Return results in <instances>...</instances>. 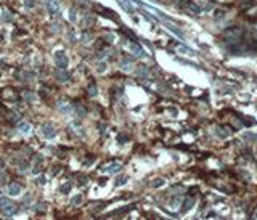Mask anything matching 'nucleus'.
Here are the masks:
<instances>
[{
    "label": "nucleus",
    "mask_w": 257,
    "mask_h": 220,
    "mask_svg": "<svg viewBox=\"0 0 257 220\" xmlns=\"http://www.w3.org/2000/svg\"><path fill=\"white\" fill-rule=\"evenodd\" d=\"M0 210L3 215H13L16 212V206L8 198H0Z\"/></svg>",
    "instance_id": "nucleus-1"
},
{
    "label": "nucleus",
    "mask_w": 257,
    "mask_h": 220,
    "mask_svg": "<svg viewBox=\"0 0 257 220\" xmlns=\"http://www.w3.org/2000/svg\"><path fill=\"white\" fill-rule=\"evenodd\" d=\"M55 63H56V68L58 69H64L66 71L68 66H69V58L66 56L64 50H58L55 53Z\"/></svg>",
    "instance_id": "nucleus-2"
},
{
    "label": "nucleus",
    "mask_w": 257,
    "mask_h": 220,
    "mask_svg": "<svg viewBox=\"0 0 257 220\" xmlns=\"http://www.w3.org/2000/svg\"><path fill=\"white\" fill-rule=\"evenodd\" d=\"M241 35H243V29L238 26H231L230 29L225 31V39L231 42H236L238 39H241Z\"/></svg>",
    "instance_id": "nucleus-3"
},
{
    "label": "nucleus",
    "mask_w": 257,
    "mask_h": 220,
    "mask_svg": "<svg viewBox=\"0 0 257 220\" xmlns=\"http://www.w3.org/2000/svg\"><path fill=\"white\" fill-rule=\"evenodd\" d=\"M182 6H183V8H187L191 15H199V13H201V8H199V6L193 2V0H185V2L182 3Z\"/></svg>",
    "instance_id": "nucleus-4"
},
{
    "label": "nucleus",
    "mask_w": 257,
    "mask_h": 220,
    "mask_svg": "<svg viewBox=\"0 0 257 220\" xmlns=\"http://www.w3.org/2000/svg\"><path fill=\"white\" fill-rule=\"evenodd\" d=\"M42 133H44V137L48 138V140H52V138L56 137V130L50 124H44V125H42Z\"/></svg>",
    "instance_id": "nucleus-5"
},
{
    "label": "nucleus",
    "mask_w": 257,
    "mask_h": 220,
    "mask_svg": "<svg viewBox=\"0 0 257 220\" xmlns=\"http://www.w3.org/2000/svg\"><path fill=\"white\" fill-rule=\"evenodd\" d=\"M55 79L58 81L60 84H64V82L69 81V74H68L64 69H58V71L55 73Z\"/></svg>",
    "instance_id": "nucleus-6"
},
{
    "label": "nucleus",
    "mask_w": 257,
    "mask_h": 220,
    "mask_svg": "<svg viewBox=\"0 0 257 220\" xmlns=\"http://www.w3.org/2000/svg\"><path fill=\"white\" fill-rule=\"evenodd\" d=\"M122 170V162H111V164H108V167H106V172H109V174H117Z\"/></svg>",
    "instance_id": "nucleus-7"
},
{
    "label": "nucleus",
    "mask_w": 257,
    "mask_h": 220,
    "mask_svg": "<svg viewBox=\"0 0 257 220\" xmlns=\"http://www.w3.org/2000/svg\"><path fill=\"white\" fill-rule=\"evenodd\" d=\"M21 185L19 183H10L8 185V193L11 194V196H18V194H21Z\"/></svg>",
    "instance_id": "nucleus-8"
},
{
    "label": "nucleus",
    "mask_w": 257,
    "mask_h": 220,
    "mask_svg": "<svg viewBox=\"0 0 257 220\" xmlns=\"http://www.w3.org/2000/svg\"><path fill=\"white\" fill-rule=\"evenodd\" d=\"M130 50H132V53L135 55V56H143L145 53H143V48H141L138 44H135V42H130Z\"/></svg>",
    "instance_id": "nucleus-9"
},
{
    "label": "nucleus",
    "mask_w": 257,
    "mask_h": 220,
    "mask_svg": "<svg viewBox=\"0 0 257 220\" xmlns=\"http://www.w3.org/2000/svg\"><path fill=\"white\" fill-rule=\"evenodd\" d=\"M73 111H74V106L73 104H63L60 103V112L64 116H69V114H73Z\"/></svg>",
    "instance_id": "nucleus-10"
},
{
    "label": "nucleus",
    "mask_w": 257,
    "mask_h": 220,
    "mask_svg": "<svg viewBox=\"0 0 257 220\" xmlns=\"http://www.w3.org/2000/svg\"><path fill=\"white\" fill-rule=\"evenodd\" d=\"M45 6L52 13H56V10H58V3H56V0H45Z\"/></svg>",
    "instance_id": "nucleus-11"
},
{
    "label": "nucleus",
    "mask_w": 257,
    "mask_h": 220,
    "mask_svg": "<svg viewBox=\"0 0 257 220\" xmlns=\"http://www.w3.org/2000/svg\"><path fill=\"white\" fill-rule=\"evenodd\" d=\"M121 69L128 73V71H132V60H122L121 61Z\"/></svg>",
    "instance_id": "nucleus-12"
},
{
    "label": "nucleus",
    "mask_w": 257,
    "mask_h": 220,
    "mask_svg": "<svg viewBox=\"0 0 257 220\" xmlns=\"http://www.w3.org/2000/svg\"><path fill=\"white\" fill-rule=\"evenodd\" d=\"M87 90H89V95H90V96H97V95H98V88H97V84H95V82H90Z\"/></svg>",
    "instance_id": "nucleus-13"
},
{
    "label": "nucleus",
    "mask_w": 257,
    "mask_h": 220,
    "mask_svg": "<svg viewBox=\"0 0 257 220\" xmlns=\"http://www.w3.org/2000/svg\"><path fill=\"white\" fill-rule=\"evenodd\" d=\"M92 37H93V35H92V32H90V31H84V32H82V35H81V40L84 42V44H89V42L92 40Z\"/></svg>",
    "instance_id": "nucleus-14"
},
{
    "label": "nucleus",
    "mask_w": 257,
    "mask_h": 220,
    "mask_svg": "<svg viewBox=\"0 0 257 220\" xmlns=\"http://www.w3.org/2000/svg\"><path fill=\"white\" fill-rule=\"evenodd\" d=\"M74 111H76V116L77 117H84L85 116V108L82 104H76L74 106Z\"/></svg>",
    "instance_id": "nucleus-15"
},
{
    "label": "nucleus",
    "mask_w": 257,
    "mask_h": 220,
    "mask_svg": "<svg viewBox=\"0 0 257 220\" xmlns=\"http://www.w3.org/2000/svg\"><path fill=\"white\" fill-rule=\"evenodd\" d=\"M18 129H19L21 133H29V132H31V125L27 124V122H23V124H19Z\"/></svg>",
    "instance_id": "nucleus-16"
},
{
    "label": "nucleus",
    "mask_w": 257,
    "mask_h": 220,
    "mask_svg": "<svg viewBox=\"0 0 257 220\" xmlns=\"http://www.w3.org/2000/svg\"><path fill=\"white\" fill-rule=\"evenodd\" d=\"M106 68H108V66H106V63H105V61H100V63H98V66H97L98 74H103L105 71H106Z\"/></svg>",
    "instance_id": "nucleus-17"
},
{
    "label": "nucleus",
    "mask_w": 257,
    "mask_h": 220,
    "mask_svg": "<svg viewBox=\"0 0 257 220\" xmlns=\"http://www.w3.org/2000/svg\"><path fill=\"white\" fill-rule=\"evenodd\" d=\"M71 191V183H66V185H63V187H60V193H63V194H66V193H69Z\"/></svg>",
    "instance_id": "nucleus-18"
},
{
    "label": "nucleus",
    "mask_w": 257,
    "mask_h": 220,
    "mask_svg": "<svg viewBox=\"0 0 257 220\" xmlns=\"http://www.w3.org/2000/svg\"><path fill=\"white\" fill-rule=\"evenodd\" d=\"M24 5H26V8L32 10L34 6H35V0H24Z\"/></svg>",
    "instance_id": "nucleus-19"
},
{
    "label": "nucleus",
    "mask_w": 257,
    "mask_h": 220,
    "mask_svg": "<svg viewBox=\"0 0 257 220\" xmlns=\"http://www.w3.org/2000/svg\"><path fill=\"white\" fill-rule=\"evenodd\" d=\"M146 74H148V68H145V66H143V68H140V69L137 71V76H141V77H145Z\"/></svg>",
    "instance_id": "nucleus-20"
},
{
    "label": "nucleus",
    "mask_w": 257,
    "mask_h": 220,
    "mask_svg": "<svg viewBox=\"0 0 257 220\" xmlns=\"http://www.w3.org/2000/svg\"><path fill=\"white\" fill-rule=\"evenodd\" d=\"M81 202H82V196H81V194H77V196L73 198V204H74V206H79Z\"/></svg>",
    "instance_id": "nucleus-21"
},
{
    "label": "nucleus",
    "mask_w": 257,
    "mask_h": 220,
    "mask_svg": "<svg viewBox=\"0 0 257 220\" xmlns=\"http://www.w3.org/2000/svg\"><path fill=\"white\" fill-rule=\"evenodd\" d=\"M24 98L27 101H32L34 100V93H31V92H24Z\"/></svg>",
    "instance_id": "nucleus-22"
},
{
    "label": "nucleus",
    "mask_w": 257,
    "mask_h": 220,
    "mask_svg": "<svg viewBox=\"0 0 257 220\" xmlns=\"http://www.w3.org/2000/svg\"><path fill=\"white\" fill-rule=\"evenodd\" d=\"M35 210H47V204L45 202H39L37 207H35Z\"/></svg>",
    "instance_id": "nucleus-23"
},
{
    "label": "nucleus",
    "mask_w": 257,
    "mask_h": 220,
    "mask_svg": "<svg viewBox=\"0 0 257 220\" xmlns=\"http://www.w3.org/2000/svg\"><path fill=\"white\" fill-rule=\"evenodd\" d=\"M125 182H127V179H125V177H119V179H117V182H116V185H117V187H121V185H124Z\"/></svg>",
    "instance_id": "nucleus-24"
},
{
    "label": "nucleus",
    "mask_w": 257,
    "mask_h": 220,
    "mask_svg": "<svg viewBox=\"0 0 257 220\" xmlns=\"http://www.w3.org/2000/svg\"><path fill=\"white\" fill-rule=\"evenodd\" d=\"M69 19L76 21V10H69Z\"/></svg>",
    "instance_id": "nucleus-25"
},
{
    "label": "nucleus",
    "mask_w": 257,
    "mask_h": 220,
    "mask_svg": "<svg viewBox=\"0 0 257 220\" xmlns=\"http://www.w3.org/2000/svg\"><path fill=\"white\" fill-rule=\"evenodd\" d=\"M117 140H119V143H121V145H122V143H125V140H127V137H125V135H119V137H117Z\"/></svg>",
    "instance_id": "nucleus-26"
},
{
    "label": "nucleus",
    "mask_w": 257,
    "mask_h": 220,
    "mask_svg": "<svg viewBox=\"0 0 257 220\" xmlns=\"http://www.w3.org/2000/svg\"><path fill=\"white\" fill-rule=\"evenodd\" d=\"M105 132H106V124H100V133L103 135Z\"/></svg>",
    "instance_id": "nucleus-27"
},
{
    "label": "nucleus",
    "mask_w": 257,
    "mask_h": 220,
    "mask_svg": "<svg viewBox=\"0 0 257 220\" xmlns=\"http://www.w3.org/2000/svg\"><path fill=\"white\" fill-rule=\"evenodd\" d=\"M23 202H24V204L31 202V194H26V196H24V199H23Z\"/></svg>",
    "instance_id": "nucleus-28"
},
{
    "label": "nucleus",
    "mask_w": 257,
    "mask_h": 220,
    "mask_svg": "<svg viewBox=\"0 0 257 220\" xmlns=\"http://www.w3.org/2000/svg\"><path fill=\"white\" fill-rule=\"evenodd\" d=\"M39 183H40V185H45V183H47V179H45V177H39Z\"/></svg>",
    "instance_id": "nucleus-29"
},
{
    "label": "nucleus",
    "mask_w": 257,
    "mask_h": 220,
    "mask_svg": "<svg viewBox=\"0 0 257 220\" xmlns=\"http://www.w3.org/2000/svg\"><path fill=\"white\" fill-rule=\"evenodd\" d=\"M3 19L5 21H11V15H3Z\"/></svg>",
    "instance_id": "nucleus-30"
},
{
    "label": "nucleus",
    "mask_w": 257,
    "mask_h": 220,
    "mask_svg": "<svg viewBox=\"0 0 257 220\" xmlns=\"http://www.w3.org/2000/svg\"><path fill=\"white\" fill-rule=\"evenodd\" d=\"M3 167H5V162H3V159H2V158H0V170H2Z\"/></svg>",
    "instance_id": "nucleus-31"
}]
</instances>
